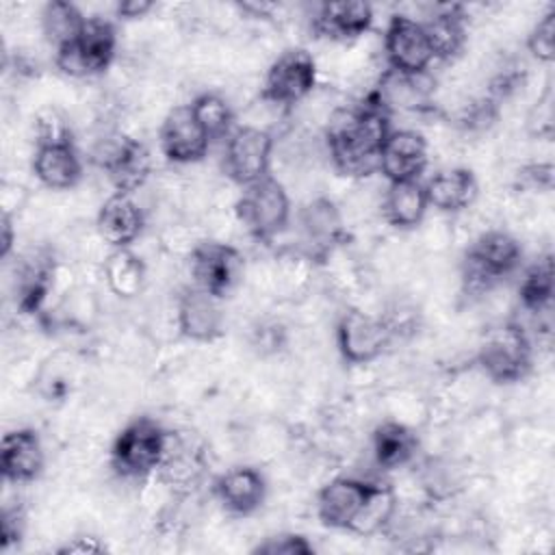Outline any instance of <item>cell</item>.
<instances>
[{
	"instance_id": "39",
	"label": "cell",
	"mask_w": 555,
	"mask_h": 555,
	"mask_svg": "<svg viewBox=\"0 0 555 555\" xmlns=\"http://www.w3.org/2000/svg\"><path fill=\"white\" fill-rule=\"evenodd\" d=\"M0 258H9L11 249H13V243H15V234H13V221L11 217L4 212L2 215V223H0Z\"/></svg>"
},
{
	"instance_id": "2",
	"label": "cell",
	"mask_w": 555,
	"mask_h": 555,
	"mask_svg": "<svg viewBox=\"0 0 555 555\" xmlns=\"http://www.w3.org/2000/svg\"><path fill=\"white\" fill-rule=\"evenodd\" d=\"M520 260H522V247L512 234L503 230L483 232L466 249V256L462 262L464 293L481 295L490 291L496 282L514 273Z\"/></svg>"
},
{
	"instance_id": "24",
	"label": "cell",
	"mask_w": 555,
	"mask_h": 555,
	"mask_svg": "<svg viewBox=\"0 0 555 555\" xmlns=\"http://www.w3.org/2000/svg\"><path fill=\"white\" fill-rule=\"evenodd\" d=\"M427 33L434 59L451 61L455 59L466 43V15L460 4H444L423 22Z\"/></svg>"
},
{
	"instance_id": "8",
	"label": "cell",
	"mask_w": 555,
	"mask_h": 555,
	"mask_svg": "<svg viewBox=\"0 0 555 555\" xmlns=\"http://www.w3.org/2000/svg\"><path fill=\"white\" fill-rule=\"evenodd\" d=\"M271 152V132L256 126H236L225 139L223 171L238 186L258 182L264 176H269Z\"/></svg>"
},
{
	"instance_id": "34",
	"label": "cell",
	"mask_w": 555,
	"mask_h": 555,
	"mask_svg": "<svg viewBox=\"0 0 555 555\" xmlns=\"http://www.w3.org/2000/svg\"><path fill=\"white\" fill-rule=\"evenodd\" d=\"M254 553H264V555H310L314 553V546L297 533H280L271 535L264 542H260Z\"/></svg>"
},
{
	"instance_id": "23",
	"label": "cell",
	"mask_w": 555,
	"mask_h": 555,
	"mask_svg": "<svg viewBox=\"0 0 555 555\" xmlns=\"http://www.w3.org/2000/svg\"><path fill=\"white\" fill-rule=\"evenodd\" d=\"M423 186L429 206H434L440 212H460L468 208L479 191L475 173L466 167L438 171Z\"/></svg>"
},
{
	"instance_id": "22",
	"label": "cell",
	"mask_w": 555,
	"mask_h": 555,
	"mask_svg": "<svg viewBox=\"0 0 555 555\" xmlns=\"http://www.w3.org/2000/svg\"><path fill=\"white\" fill-rule=\"evenodd\" d=\"M100 236L115 249H124L137 241L143 230V212L128 193H113L98 210L95 219Z\"/></svg>"
},
{
	"instance_id": "1",
	"label": "cell",
	"mask_w": 555,
	"mask_h": 555,
	"mask_svg": "<svg viewBox=\"0 0 555 555\" xmlns=\"http://www.w3.org/2000/svg\"><path fill=\"white\" fill-rule=\"evenodd\" d=\"M390 130V111L375 91L356 106L338 108L325 130L332 163L345 176H371Z\"/></svg>"
},
{
	"instance_id": "4",
	"label": "cell",
	"mask_w": 555,
	"mask_h": 555,
	"mask_svg": "<svg viewBox=\"0 0 555 555\" xmlns=\"http://www.w3.org/2000/svg\"><path fill=\"white\" fill-rule=\"evenodd\" d=\"M115 26L104 17H87L80 33L54 52V63L67 76L89 78L108 69L115 59Z\"/></svg>"
},
{
	"instance_id": "19",
	"label": "cell",
	"mask_w": 555,
	"mask_h": 555,
	"mask_svg": "<svg viewBox=\"0 0 555 555\" xmlns=\"http://www.w3.org/2000/svg\"><path fill=\"white\" fill-rule=\"evenodd\" d=\"M178 327L182 336L210 343L223 334V312L219 297L191 286L178 299Z\"/></svg>"
},
{
	"instance_id": "16",
	"label": "cell",
	"mask_w": 555,
	"mask_h": 555,
	"mask_svg": "<svg viewBox=\"0 0 555 555\" xmlns=\"http://www.w3.org/2000/svg\"><path fill=\"white\" fill-rule=\"evenodd\" d=\"M299 234L306 254L323 260L336 245L345 241V228L336 204L327 197H317L299 210Z\"/></svg>"
},
{
	"instance_id": "12",
	"label": "cell",
	"mask_w": 555,
	"mask_h": 555,
	"mask_svg": "<svg viewBox=\"0 0 555 555\" xmlns=\"http://www.w3.org/2000/svg\"><path fill=\"white\" fill-rule=\"evenodd\" d=\"M384 52L390 69L403 76H421L434 61L423 22L408 15L390 17L384 35Z\"/></svg>"
},
{
	"instance_id": "32",
	"label": "cell",
	"mask_w": 555,
	"mask_h": 555,
	"mask_svg": "<svg viewBox=\"0 0 555 555\" xmlns=\"http://www.w3.org/2000/svg\"><path fill=\"white\" fill-rule=\"evenodd\" d=\"M397 496L388 486H375L373 494L369 496L364 509L360 512L351 531L356 533H375L379 531L395 514Z\"/></svg>"
},
{
	"instance_id": "28",
	"label": "cell",
	"mask_w": 555,
	"mask_h": 555,
	"mask_svg": "<svg viewBox=\"0 0 555 555\" xmlns=\"http://www.w3.org/2000/svg\"><path fill=\"white\" fill-rule=\"evenodd\" d=\"M85 22L87 17L80 13V9L65 0H52L41 11V28L48 43L54 46V52L67 46L80 33Z\"/></svg>"
},
{
	"instance_id": "10",
	"label": "cell",
	"mask_w": 555,
	"mask_h": 555,
	"mask_svg": "<svg viewBox=\"0 0 555 555\" xmlns=\"http://www.w3.org/2000/svg\"><path fill=\"white\" fill-rule=\"evenodd\" d=\"M390 338L392 330L386 319L358 308L345 310L336 325L338 351L351 364H369L377 360L390 345Z\"/></svg>"
},
{
	"instance_id": "38",
	"label": "cell",
	"mask_w": 555,
	"mask_h": 555,
	"mask_svg": "<svg viewBox=\"0 0 555 555\" xmlns=\"http://www.w3.org/2000/svg\"><path fill=\"white\" fill-rule=\"evenodd\" d=\"M152 2L150 0H126L117 4V17L121 20H137L143 17L147 11H152Z\"/></svg>"
},
{
	"instance_id": "26",
	"label": "cell",
	"mask_w": 555,
	"mask_h": 555,
	"mask_svg": "<svg viewBox=\"0 0 555 555\" xmlns=\"http://www.w3.org/2000/svg\"><path fill=\"white\" fill-rule=\"evenodd\" d=\"M418 449V438L416 434L395 421H386L375 427L373 431V455L377 466L384 470H395L399 466H405Z\"/></svg>"
},
{
	"instance_id": "14",
	"label": "cell",
	"mask_w": 555,
	"mask_h": 555,
	"mask_svg": "<svg viewBox=\"0 0 555 555\" xmlns=\"http://www.w3.org/2000/svg\"><path fill=\"white\" fill-rule=\"evenodd\" d=\"M377 483L353 477H336L321 488L317 496V512L325 527L351 531L360 512Z\"/></svg>"
},
{
	"instance_id": "29",
	"label": "cell",
	"mask_w": 555,
	"mask_h": 555,
	"mask_svg": "<svg viewBox=\"0 0 555 555\" xmlns=\"http://www.w3.org/2000/svg\"><path fill=\"white\" fill-rule=\"evenodd\" d=\"M108 286L119 297H134L143 288L145 280V267L137 254H132L128 247L115 249L104 267Z\"/></svg>"
},
{
	"instance_id": "37",
	"label": "cell",
	"mask_w": 555,
	"mask_h": 555,
	"mask_svg": "<svg viewBox=\"0 0 555 555\" xmlns=\"http://www.w3.org/2000/svg\"><path fill=\"white\" fill-rule=\"evenodd\" d=\"M525 178L531 180L538 189H551L553 186V165L551 163H535L525 169Z\"/></svg>"
},
{
	"instance_id": "27",
	"label": "cell",
	"mask_w": 555,
	"mask_h": 555,
	"mask_svg": "<svg viewBox=\"0 0 555 555\" xmlns=\"http://www.w3.org/2000/svg\"><path fill=\"white\" fill-rule=\"evenodd\" d=\"M54 278V260L50 254L35 251L33 258L22 262L17 275V308L24 314H33L46 301Z\"/></svg>"
},
{
	"instance_id": "31",
	"label": "cell",
	"mask_w": 555,
	"mask_h": 555,
	"mask_svg": "<svg viewBox=\"0 0 555 555\" xmlns=\"http://www.w3.org/2000/svg\"><path fill=\"white\" fill-rule=\"evenodd\" d=\"M191 108H193L197 121L202 124V128L206 130V134L210 137V141L228 139L230 132L236 128L234 126V113H232L228 100L221 98L219 93L197 95L191 102Z\"/></svg>"
},
{
	"instance_id": "17",
	"label": "cell",
	"mask_w": 555,
	"mask_h": 555,
	"mask_svg": "<svg viewBox=\"0 0 555 555\" xmlns=\"http://www.w3.org/2000/svg\"><path fill=\"white\" fill-rule=\"evenodd\" d=\"M102 169L117 189V193L132 195L139 186L145 184L152 171L150 150L132 137H119L113 145L106 147L102 156Z\"/></svg>"
},
{
	"instance_id": "11",
	"label": "cell",
	"mask_w": 555,
	"mask_h": 555,
	"mask_svg": "<svg viewBox=\"0 0 555 555\" xmlns=\"http://www.w3.org/2000/svg\"><path fill=\"white\" fill-rule=\"evenodd\" d=\"M189 271L193 286L223 299L241 278L243 256L232 245L204 241L193 247L189 256Z\"/></svg>"
},
{
	"instance_id": "9",
	"label": "cell",
	"mask_w": 555,
	"mask_h": 555,
	"mask_svg": "<svg viewBox=\"0 0 555 555\" xmlns=\"http://www.w3.org/2000/svg\"><path fill=\"white\" fill-rule=\"evenodd\" d=\"M317 85V63L304 48H291L282 52L267 69L262 82V100L293 106L301 102Z\"/></svg>"
},
{
	"instance_id": "35",
	"label": "cell",
	"mask_w": 555,
	"mask_h": 555,
	"mask_svg": "<svg viewBox=\"0 0 555 555\" xmlns=\"http://www.w3.org/2000/svg\"><path fill=\"white\" fill-rule=\"evenodd\" d=\"M24 533V514L20 507H4L0 520V548L7 551L13 542H20Z\"/></svg>"
},
{
	"instance_id": "6",
	"label": "cell",
	"mask_w": 555,
	"mask_h": 555,
	"mask_svg": "<svg viewBox=\"0 0 555 555\" xmlns=\"http://www.w3.org/2000/svg\"><path fill=\"white\" fill-rule=\"evenodd\" d=\"M477 364L496 384L520 382L531 369V343L518 323L492 327L477 351Z\"/></svg>"
},
{
	"instance_id": "36",
	"label": "cell",
	"mask_w": 555,
	"mask_h": 555,
	"mask_svg": "<svg viewBox=\"0 0 555 555\" xmlns=\"http://www.w3.org/2000/svg\"><path fill=\"white\" fill-rule=\"evenodd\" d=\"M104 551V544L98 540V538H91V535H80V538H72L67 544H63L56 553L65 555V553H80V555H87V553H102Z\"/></svg>"
},
{
	"instance_id": "33",
	"label": "cell",
	"mask_w": 555,
	"mask_h": 555,
	"mask_svg": "<svg viewBox=\"0 0 555 555\" xmlns=\"http://www.w3.org/2000/svg\"><path fill=\"white\" fill-rule=\"evenodd\" d=\"M527 48L531 56L540 63H551L555 59V9L544 13L527 37Z\"/></svg>"
},
{
	"instance_id": "7",
	"label": "cell",
	"mask_w": 555,
	"mask_h": 555,
	"mask_svg": "<svg viewBox=\"0 0 555 555\" xmlns=\"http://www.w3.org/2000/svg\"><path fill=\"white\" fill-rule=\"evenodd\" d=\"M33 171L37 180L52 191H65L80 182L82 160L63 124L41 126L33 154Z\"/></svg>"
},
{
	"instance_id": "5",
	"label": "cell",
	"mask_w": 555,
	"mask_h": 555,
	"mask_svg": "<svg viewBox=\"0 0 555 555\" xmlns=\"http://www.w3.org/2000/svg\"><path fill=\"white\" fill-rule=\"evenodd\" d=\"M238 221L258 241H271L291 221V199L280 180L264 176L258 182L243 186L236 202Z\"/></svg>"
},
{
	"instance_id": "20",
	"label": "cell",
	"mask_w": 555,
	"mask_h": 555,
	"mask_svg": "<svg viewBox=\"0 0 555 555\" xmlns=\"http://www.w3.org/2000/svg\"><path fill=\"white\" fill-rule=\"evenodd\" d=\"M373 24V7L369 2H323L312 17L317 37L332 41H351L364 35Z\"/></svg>"
},
{
	"instance_id": "18",
	"label": "cell",
	"mask_w": 555,
	"mask_h": 555,
	"mask_svg": "<svg viewBox=\"0 0 555 555\" xmlns=\"http://www.w3.org/2000/svg\"><path fill=\"white\" fill-rule=\"evenodd\" d=\"M46 466V453L41 438L35 429L22 427L7 431L0 447V470L4 481L26 483L41 475Z\"/></svg>"
},
{
	"instance_id": "30",
	"label": "cell",
	"mask_w": 555,
	"mask_h": 555,
	"mask_svg": "<svg viewBox=\"0 0 555 555\" xmlns=\"http://www.w3.org/2000/svg\"><path fill=\"white\" fill-rule=\"evenodd\" d=\"M553 297V260L551 256L540 258L522 273L518 284V299L525 310L542 312Z\"/></svg>"
},
{
	"instance_id": "3",
	"label": "cell",
	"mask_w": 555,
	"mask_h": 555,
	"mask_svg": "<svg viewBox=\"0 0 555 555\" xmlns=\"http://www.w3.org/2000/svg\"><path fill=\"white\" fill-rule=\"evenodd\" d=\"M169 447V434L150 416H137L115 438L111 464L121 477H145L160 468Z\"/></svg>"
},
{
	"instance_id": "13",
	"label": "cell",
	"mask_w": 555,
	"mask_h": 555,
	"mask_svg": "<svg viewBox=\"0 0 555 555\" xmlns=\"http://www.w3.org/2000/svg\"><path fill=\"white\" fill-rule=\"evenodd\" d=\"M210 137L197 121L191 104L173 106L160 126V150L178 165L197 163L208 154Z\"/></svg>"
},
{
	"instance_id": "15",
	"label": "cell",
	"mask_w": 555,
	"mask_h": 555,
	"mask_svg": "<svg viewBox=\"0 0 555 555\" xmlns=\"http://www.w3.org/2000/svg\"><path fill=\"white\" fill-rule=\"evenodd\" d=\"M427 167V141L416 130H390L382 150L377 169L388 182L418 180Z\"/></svg>"
},
{
	"instance_id": "21",
	"label": "cell",
	"mask_w": 555,
	"mask_h": 555,
	"mask_svg": "<svg viewBox=\"0 0 555 555\" xmlns=\"http://www.w3.org/2000/svg\"><path fill=\"white\" fill-rule=\"evenodd\" d=\"M215 494L225 509L247 516L264 503L267 479L254 466H236L215 479Z\"/></svg>"
},
{
	"instance_id": "25",
	"label": "cell",
	"mask_w": 555,
	"mask_h": 555,
	"mask_svg": "<svg viewBox=\"0 0 555 555\" xmlns=\"http://www.w3.org/2000/svg\"><path fill=\"white\" fill-rule=\"evenodd\" d=\"M427 208H429V202L421 180L390 182L382 204L384 219L399 230L416 228L423 221Z\"/></svg>"
}]
</instances>
